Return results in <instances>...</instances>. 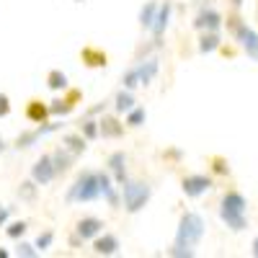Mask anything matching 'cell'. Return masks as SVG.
Returning <instances> with one entry per match:
<instances>
[{
  "label": "cell",
  "mask_w": 258,
  "mask_h": 258,
  "mask_svg": "<svg viewBox=\"0 0 258 258\" xmlns=\"http://www.w3.org/2000/svg\"><path fill=\"white\" fill-rule=\"evenodd\" d=\"M220 220H222L232 232H243V230L248 227V199H245L243 191L227 188V191L222 194Z\"/></svg>",
  "instance_id": "1"
},
{
  "label": "cell",
  "mask_w": 258,
  "mask_h": 258,
  "mask_svg": "<svg viewBox=\"0 0 258 258\" xmlns=\"http://www.w3.org/2000/svg\"><path fill=\"white\" fill-rule=\"evenodd\" d=\"M101 199V183H98V170L85 168L75 176V181L64 191V202L68 204H91Z\"/></svg>",
  "instance_id": "2"
},
{
  "label": "cell",
  "mask_w": 258,
  "mask_h": 258,
  "mask_svg": "<svg viewBox=\"0 0 258 258\" xmlns=\"http://www.w3.org/2000/svg\"><path fill=\"white\" fill-rule=\"evenodd\" d=\"M207 235V222L199 212H183L181 220H178V227H176V240L173 245H183V248H197Z\"/></svg>",
  "instance_id": "3"
},
{
  "label": "cell",
  "mask_w": 258,
  "mask_h": 258,
  "mask_svg": "<svg viewBox=\"0 0 258 258\" xmlns=\"http://www.w3.org/2000/svg\"><path fill=\"white\" fill-rule=\"evenodd\" d=\"M150 199H153V186L147 181H126L121 186V207L126 214H140Z\"/></svg>",
  "instance_id": "4"
},
{
  "label": "cell",
  "mask_w": 258,
  "mask_h": 258,
  "mask_svg": "<svg viewBox=\"0 0 258 258\" xmlns=\"http://www.w3.org/2000/svg\"><path fill=\"white\" fill-rule=\"evenodd\" d=\"M212 188H214V176L212 173H186L181 178V194L186 199H202Z\"/></svg>",
  "instance_id": "5"
},
{
  "label": "cell",
  "mask_w": 258,
  "mask_h": 258,
  "mask_svg": "<svg viewBox=\"0 0 258 258\" xmlns=\"http://www.w3.org/2000/svg\"><path fill=\"white\" fill-rule=\"evenodd\" d=\"M232 41H238L250 62H258V31L253 26H248V21H243L238 26V31L232 34Z\"/></svg>",
  "instance_id": "6"
},
{
  "label": "cell",
  "mask_w": 258,
  "mask_h": 258,
  "mask_svg": "<svg viewBox=\"0 0 258 258\" xmlns=\"http://www.w3.org/2000/svg\"><path fill=\"white\" fill-rule=\"evenodd\" d=\"M194 29L197 31H220V29H225V16L212 6H202L199 13L194 16Z\"/></svg>",
  "instance_id": "7"
},
{
  "label": "cell",
  "mask_w": 258,
  "mask_h": 258,
  "mask_svg": "<svg viewBox=\"0 0 258 258\" xmlns=\"http://www.w3.org/2000/svg\"><path fill=\"white\" fill-rule=\"evenodd\" d=\"M31 178H34L39 186H49V183L57 178V170H54L52 153H44L41 158H36V163L31 165Z\"/></svg>",
  "instance_id": "8"
},
{
  "label": "cell",
  "mask_w": 258,
  "mask_h": 258,
  "mask_svg": "<svg viewBox=\"0 0 258 258\" xmlns=\"http://www.w3.org/2000/svg\"><path fill=\"white\" fill-rule=\"evenodd\" d=\"M170 16H173V0H163L160 8H158V18H155V24L153 29H150V34H153V41H155V47L163 44V36L170 26Z\"/></svg>",
  "instance_id": "9"
},
{
  "label": "cell",
  "mask_w": 258,
  "mask_h": 258,
  "mask_svg": "<svg viewBox=\"0 0 258 258\" xmlns=\"http://www.w3.org/2000/svg\"><path fill=\"white\" fill-rule=\"evenodd\" d=\"M103 227H106V222L101 217H93V214H85V217H80L75 222V232L85 243H93V238H98V235L103 232Z\"/></svg>",
  "instance_id": "10"
},
{
  "label": "cell",
  "mask_w": 258,
  "mask_h": 258,
  "mask_svg": "<svg viewBox=\"0 0 258 258\" xmlns=\"http://www.w3.org/2000/svg\"><path fill=\"white\" fill-rule=\"evenodd\" d=\"M98 124H101V137L103 140H121L124 132L129 129L119 114H103L98 119Z\"/></svg>",
  "instance_id": "11"
},
{
  "label": "cell",
  "mask_w": 258,
  "mask_h": 258,
  "mask_svg": "<svg viewBox=\"0 0 258 258\" xmlns=\"http://www.w3.org/2000/svg\"><path fill=\"white\" fill-rule=\"evenodd\" d=\"M126 153L124 150H114V153H109V158H106V168L111 170V176H114V181L119 183V186H124L126 181H129V176H126Z\"/></svg>",
  "instance_id": "12"
},
{
  "label": "cell",
  "mask_w": 258,
  "mask_h": 258,
  "mask_svg": "<svg viewBox=\"0 0 258 258\" xmlns=\"http://www.w3.org/2000/svg\"><path fill=\"white\" fill-rule=\"evenodd\" d=\"M80 59L85 68H91V70H103V68H109V54H106L101 47L96 44H85L80 49Z\"/></svg>",
  "instance_id": "13"
},
{
  "label": "cell",
  "mask_w": 258,
  "mask_h": 258,
  "mask_svg": "<svg viewBox=\"0 0 258 258\" xmlns=\"http://www.w3.org/2000/svg\"><path fill=\"white\" fill-rule=\"evenodd\" d=\"M93 253L96 255H116L119 253V248H121V240L116 238V235L114 232H101L98 235V238H93Z\"/></svg>",
  "instance_id": "14"
},
{
  "label": "cell",
  "mask_w": 258,
  "mask_h": 258,
  "mask_svg": "<svg viewBox=\"0 0 258 258\" xmlns=\"http://www.w3.org/2000/svg\"><path fill=\"white\" fill-rule=\"evenodd\" d=\"M24 116L31 121V124H44L52 119V111H49V103L41 101V98H31L24 109Z\"/></svg>",
  "instance_id": "15"
},
{
  "label": "cell",
  "mask_w": 258,
  "mask_h": 258,
  "mask_svg": "<svg viewBox=\"0 0 258 258\" xmlns=\"http://www.w3.org/2000/svg\"><path fill=\"white\" fill-rule=\"evenodd\" d=\"M137 70H140V85L142 88H150L155 83L158 73H160V59L158 57H147L137 62Z\"/></svg>",
  "instance_id": "16"
},
{
  "label": "cell",
  "mask_w": 258,
  "mask_h": 258,
  "mask_svg": "<svg viewBox=\"0 0 258 258\" xmlns=\"http://www.w3.org/2000/svg\"><path fill=\"white\" fill-rule=\"evenodd\" d=\"M135 106H137V98H135V91H129V88H119L114 101H111V109L119 116H124L126 111H132Z\"/></svg>",
  "instance_id": "17"
},
{
  "label": "cell",
  "mask_w": 258,
  "mask_h": 258,
  "mask_svg": "<svg viewBox=\"0 0 258 258\" xmlns=\"http://www.w3.org/2000/svg\"><path fill=\"white\" fill-rule=\"evenodd\" d=\"M52 160H54V170H57V176H64L68 170L75 165V160H78V155L75 153H70L64 145H59L54 153H52Z\"/></svg>",
  "instance_id": "18"
},
{
  "label": "cell",
  "mask_w": 258,
  "mask_h": 258,
  "mask_svg": "<svg viewBox=\"0 0 258 258\" xmlns=\"http://www.w3.org/2000/svg\"><path fill=\"white\" fill-rule=\"evenodd\" d=\"M222 47V34L220 31H199V54H212Z\"/></svg>",
  "instance_id": "19"
},
{
  "label": "cell",
  "mask_w": 258,
  "mask_h": 258,
  "mask_svg": "<svg viewBox=\"0 0 258 258\" xmlns=\"http://www.w3.org/2000/svg\"><path fill=\"white\" fill-rule=\"evenodd\" d=\"M158 8H160V0H147V3L140 8V26H142L145 31L153 29L155 18H158Z\"/></svg>",
  "instance_id": "20"
},
{
  "label": "cell",
  "mask_w": 258,
  "mask_h": 258,
  "mask_svg": "<svg viewBox=\"0 0 258 258\" xmlns=\"http://www.w3.org/2000/svg\"><path fill=\"white\" fill-rule=\"evenodd\" d=\"M62 145L70 150V153H75L78 158L85 153V150H88V140H85L80 132H64L62 135Z\"/></svg>",
  "instance_id": "21"
},
{
  "label": "cell",
  "mask_w": 258,
  "mask_h": 258,
  "mask_svg": "<svg viewBox=\"0 0 258 258\" xmlns=\"http://www.w3.org/2000/svg\"><path fill=\"white\" fill-rule=\"evenodd\" d=\"M207 165H209V173L214 178H227L230 176V160L225 155H209Z\"/></svg>",
  "instance_id": "22"
},
{
  "label": "cell",
  "mask_w": 258,
  "mask_h": 258,
  "mask_svg": "<svg viewBox=\"0 0 258 258\" xmlns=\"http://www.w3.org/2000/svg\"><path fill=\"white\" fill-rule=\"evenodd\" d=\"M47 88H49V91H54V93H62L64 88H70L68 73H62L59 68L49 70V73H47Z\"/></svg>",
  "instance_id": "23"
},
{
  "label": "cell",
  "mask_w": 258,
  "mask_h": 258,
  "mask_svg": "<svg viewBox=\"0 0 258 258\" xmlns=\"http://www.w3.org/2000/svg\"><path fill=\"white\" fill-rule=\"evenodd\" d=\"M78 132H80L85 140H88V142H93V140L101 137V124H98V119H93V116L85 114V119L78 124Z\"/></svg>",
  "instance_id": "24"
},
{
  "label": "cell",
  "mask_w": 258,
  "mask_h": 258,
  "mask_svg": "<svg viewBox=\"0 0 258 258\" xmlns=\"http://www.w3.org/2000/svg\"><path fill=\"white\" fill-rule=\"evenodd\" d=\"M39 140H41V135H39L36 126H34V129H24V132L13 140V147H16V150H29V147H34Z\"/></svg>",
  "instance_id": "25"
},
{
  "label": "cell",
  "mask_w": 258,
  "mask_h": 258,
  "mask_svg": "<svg viewBox=\"0 0 258 258\" xmlns=\"http://www.w3.org/2000/svg\"><path fill=\"white\" fill-rule=\"evenodd\" d=\"M145 121H147V109H145V106H140V103L135 106L132 111L124 114V124H126L129 129H140Z\"/></svg>",
  "instance_id": "26"
},
{
  "label": "cell",
  "mask_w": 258,
  "mask_h": 258,
  "mask_svg": "<svg viewBox=\"0 0 258 258\" xmlns=\"http://www.w3.org/2000/svg\"><path fill=\"white\" fill-rule=\"evenodd\" d=\"M49 111H52V116L54 119H62V116H70L73 111H75V103H70L68 98H54V101H49Z\"/></svg>",
  "instance_id": "27"
},
{
  "label": "cell",
  "mask_w": 258,
  "mask_h": 258,
  "mask_svg": "<svg viewBox=\"0 0 258 258\" xmlns=\"http://www.w3.org/2000/svg\"><path fill=\"white\" fill-rule=\"evenodd\" d=\"M39 183L34 181V178H29V181H21L18 183V197L24 199V202H36V194H39Z\"/></svg>",
  "instance_id": "28"
},
{
  "label": "cell",
  "mask_w": 258,
  "mask_h": 258,
  "mask_svg": "<svg viewBox=\"0 0 258 258\" xmlns=\"http://www.w3.org/2000/svg\"><path fill=\"white\" fill-rule=\"evenodd\" d=\"M121 88H129V91H137V88H140V70H137V62H135L129 70H124V75H121Z\"/></svg>",
  "instance_id": "29"
},
{
  "label": "cell",
  "mask_w": 258,
  "mask_h": 258,
  "mask_svg": "<svg viewBox=\"0 0 258 258\" xmlns=\"http://www.w3.org/2000/svg\"><path fill=\"white\" fill-rule=\"evenodd\" d=\"M26 230H29V222L26 220H13V222L6 225V235H8L11 240H21L26 235Z\"/></svg>",
  "instance_id": "30"
},
{
  "label": "cell",
  "mask_w": 258,
  "mask_h": 258,
  "mask_svg": "<svg viewBox=\"0 0 258 258\" xmlns=\"http://www.w3.org/2000/svg\"><path fill=\"white\" fill-rule=\"evenodd\" d=\"M16 255H21V258H36V255H41V250L34 243H26L24 238H21V240H16Z\"/></svg>",
  "instance_id": "31"
},
{
  "label": "cell",
  "mask_w": 258,
  "mask_h": 258,
  "mask_svg": "<svg viewBox=\"0 0 258 258\" xmlns=\"http://www.w3.org/2000/svg\"><path fill=\"white\" fill-rule=\"evenodd\" d=\"M34 245L41 250V253H47L52 245H54V230H41L39 235H36V240H34Z\"/></svg>",
  "instance_id": "32"
},
{
  "label": "cell",
  "mask_w": 258,
  "mask_h": 258,
  "mask_svg": "<svg viewBox=\"0 0 258 258\" xmlns=\"http://www.w3.org/2000/svg\"><path fill=\"white\" fill-rule=\"evenodd\" d=\"M64 124L59 121V119H49V121H44V124H36V129H39V135L41 137H47V135H54V132H59V129H62Z\"/></svg>",
  "instance_id": "33"
},
{
  "label": "cell",
  "mask_w": 258,
  "mask_h": 258,
  "mask_svg": "<svg viewBox=\"0 0 258 258\" xmlns=\"http://www.w3.org/2000/svg\"><path fill=\"white\" fill-rule=\"evenodd\" d=\"M163 160H168L170 165H178L183 160V150L181 147H165L163 150Z\"/></svg>",
  "instance_id": "34"
},
{
  "label": "cell",
  "mask_w": 258,
  "mask_h": 258,
  "mask_svg": "<svg viewBox=\"0 0 258 258\" xmlns=\"http://www.w3.org/2000/svg\"><path fill=\"white\" fill-rule=\"evenodd\" d=\"M168 255H176V258H194L197 250L194 248H183V245H170L168 248Z\"/></svg>",
  "instance_id": "35"
},
{
  "label": "cell",
  "mask_w": 258,
  "mask_h": 258,
  "mask_svg": "<svg viewBox=\"0 0 258 258\" xmlns=\"http://www.w3.org/2000/svg\"><path fill=\"white\" fill-rule=\"evenodd\" d=\"M11 98H8V93H0V119H6V116H11Z\"/></svg>",
  "instance_id": "36"
},
{
  "label": "cell",
  "mask_w": 258,
  "mask_h": 258,
  "mask_svg": "<svg viewBox=\"0 0 258 258\" xmlns=\"http://www.w3.org/2000/svg\"><path fill=\"white\" fill-rule=\"evenodd\" d=\"M106 109H109V101H98V103L91 106L85 114H88V116H98V114H106Z\"/></svg>",
  "instance_id": "37"
},
{
  "label": "cell",
  "mask_w": 258,
  "mask_h": 258,
  "mask_svg": "<svg viewBox=\"0 0 258 258\" xmlns=\"http://www.w3.org/2000/svg\"><path fill=\"white\" fill-rule=\"evenodd\" d=\"M8 222H11V207L0 204V227H6Z\"/></svg>",
  "instance_id": "38"
},
{
  "label": "cell",
  "mask_w": 258,
  "mask_h": 258,
  "mask_svg": "<svg viewBox=\"0 0 258 258\" xmlns=\"http://www.w3.org/2000/svg\"><path fill=\"white\" fill-rule=\"evenodd\" d=\"M222 57H235V54H238V49H235V47H230V44H225V41H222V47L217 49Z\"/></svg>",
  "instance_id": "39"
},
{
  "label": "cell",
  "mask_w": 258,
  "mask_h": 258,
  "mask_svg": "<svg viewBox=\"0 0 258 258\" xmlns=\"http://www.w3.org/2000/svg\"><path fill=\"white\" fill-rule=\"evenodd\" d=\"M250 253L258 258V235H255V238H253V245H250Z\"/></svg>",
  "instance_id": "40"
},
{
  "label": "cell",
  "mask_w": 258,
  "mask_h": 258,
  "mask_svg": "<svg viewBox=\"0 0 258 258\" xmlns=\"http://www.w3.org/2000/svg\"><path fill=\"white\" fill-rule=\"evenodd\" d=\"M230 6H232V11H240L243 8V0H230Z\"/></svg>",
  "instance_id": "41"
},
{
  "label": "cell",
  "mask_w": 258,
  "mask_h": 258,
  "mask_svg": "<svg viewBox=\"0 0 258 258\" xmlns=\"http://www.w3.org/2000/svg\"><path fill=\"white\" fill-rule=\"evenodd\" d=\"M6 150H8V142L3 140V135H0V153H6Z\"/></svg>",
  "instance_id": "42"
},
{
  "label": "cell",
  "mask_w": 258,
  "mask_h": 258,
  "mask_svg": "<svg viewBox=\"0 0 258 258\" xmlns=\"http://www.w3.org/2000/svg\"><path fill=\"white\" fill-rule=\"evenodd\" d=\"M11 255V250H6V248H0V258H8Z\"/></svg>",
  "instance_id": "43"
},
{
  "label": "cell",
  "mask_w": 258,
  "mask_h": 258,
  "mask_svg": "<svg viewBox=\"0 0 258 258\" xmlns=\"http://www.w3.org/2000/svg\"><path fill=\"white\" fill-rule=\"evenodd\" d=\"M75 3H85V0H75Z\"/></svg>",
  "instance_id": "44"
}]
</instances>
